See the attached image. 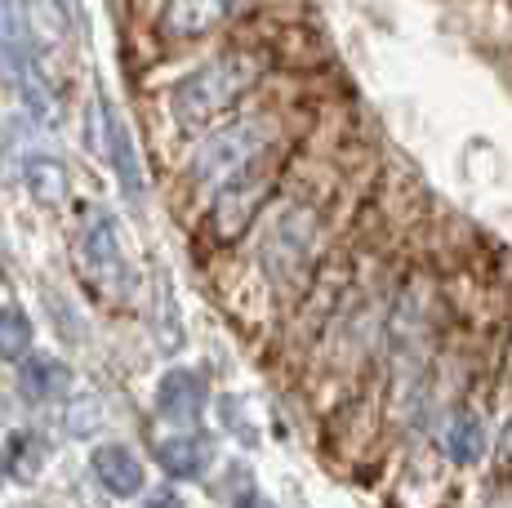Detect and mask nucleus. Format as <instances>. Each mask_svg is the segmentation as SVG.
Wrapping results in <instances>:
<instances>
[{
    "instance_id": "1",
    "label": "nucleus",
    "mask_w": 512,
    "mask_h": 508,
    "mask_svg": "<svg viewBox=\"0 0 512 508\" xmlns=\"http://www.w3.org/2000/svg\"><path fill=\"white\" fill-rule=\"evenodd\" d=\"M254 268L272 295L299 299L326 263L334 232V188H308L263 210L254 223Z\"/></svg>"
},
{
    "instance_id": "2",
    "label": "nucleus",
    "mask_w": 512,
    "mask_h": 508,
    "mask_svg": "<svg viewBox=\"0 0 512 508\" xmlns=\"http://www.w3.org/2000/svg\"><path fill=\"white\" fill-rule=\"evenodd\" d=\"M272 72V54L259 45H228V50L201 58L192 72H183L170 90V116L179 130L205 134L232 116Z\"/></svg>"
},
{
    "instance_id": "3",
    "label": "nucleus",
    "mask_w": 512,
    "mask_h": 508,
    "mask_svg": "<svg viewBox=\"0 0 512 508\" xmlns=\"http://www.w3.org/2000/svg\"><path fill=\"white\" fill-rule=\"evenodd\" d=\"M285 143V116L272 107H254L241 116H223L219 125L201 134L192 161H187V188L210 197L219 183H228L232 174L259 165L263 156H277Z\"/></svg>"
},
{
    "instance_id": "4",
    "label": "nucleus",
    "mask_w": 512,
    "mask_h": 508,
    "mask_svg": "<svg viewBox=\"0 0 512 508\" xmlns=\"http://www.w3.org/2000/svg\"><path fill=\"white\" fill-rule=\"evenodd\" d=\"M281 174H285V161L277 156H263L259 165L250 170L232 174L228 183L210 192V205H205V232H210L214 246H236L254 232V223L263 219V210L272 205L281 188Z\"/></svg>"
},
{
    "instance_id": "5",
    "label": "nucleus",
    "mask_w": 512,
    "mask_h": 508,
    "mask_svg": "<svg viewBox=\"0 0 512 508\" xmlns=\"http://www.w3.org/2000/svg\"><path fill=\"white\" fill-rule=\"evenodd\" d=\"M259 5L263 0H165L156 14V32L165 45H196L254 18Z\"/></svg>"
},
{
    "instance_id": "6",
    "label": "nucleus",
    "mask_w": 512,
    "mask_h": 508,
    "mask_svg": "<svg viewBox=\"0 0 512 508\" xmlns=\"http://www.w3.org/2000/svg\"><path fill=\"white\" fill-rule=\"evenodd\" d=\"M90 130H85V139H90V148L103 156V161H112L116 179H121V192L130 197L134 205H143V165H139V152H134V134L130 125L121 121V112H116L112 103L98 94L90 103Z\"/></svg>"
},
{
    "instance_id": "7",
    "label": "nucleus",
    "mask_w": 512,
    "mask_h": 508,
    "mask_svg": "<svg viewBox=\"0 0 512 508\" xmlns=\"http://www.w3.org/2000/svg\"><path fill=\"white\" fill-rule=\"evenodd\" d=\"M432 446H437V455L446 459L450 468H472L477 459H486L490 451V419L481 402L472 397V388L459 402H450V410L437 419V428H432Z\"/></svg>"
},
{
    "instance_id": "8",
    "label": "nucleus",
    "mask_w": 512,
    "mask_h": 508,
    "mask_svg": "<svg viewBox=\"0 0 512 508\" xmlns=\"http://www.w3.org/2000/svg\"><path fill=\"white\" fill-rule=\"evenodd\" d=\"M81 254H85V272L98 290H116L125 281V254L116 241V223L112 214H90L85 219V237H81Z\"/></svg>"
},
{
    "instance_id": "9",
    "label": "nucleus",
    "mask_w": 512,
    "mask_h": 508,
    "mask_svg": "<svg viewBox=\"0 0 512 508\" xmlns=\"http://www.w3.org/2000/svg\"><path fill=\"white\" fill-rule=\"evenodd\" d=\"M205 402H210V384H205L201 370H165L161 384H156V410L170 424L192 428L205 415Z\"/></svg>"
},
{
    "instance_id": "10",
    "label": "nucleus",
    "mask_w": 512,
    "mask_h": 508,
    "mask_svg": "<svg viewBox=\"0 0 512 508\" xmlns=\"http://www.w3.org/2000/svg\"><path fill=\"white\" fill-rule=\"evenodd\" d=\"M210 459H214V442L205 433H196V428H187V433H174V437H165V442H156V464H161L170 477H179V482H192V477H201L205 468H210Z\"/></svg>"
},
{
    "instance_id": "11",
    "label": "nucleus",
    "mask_w": 512,
    "mask_h": 508,
    "mask_svg": "<svg viewBox=\"0 0 512 508\" xmlns=\"http://www.w3.org/2000/svg\"><path fill=\"white\" fill-rule=\"evenodd\" d=\"M94 477L107 486L112 495H121V500H130V495H139L143 491V482H147V473H143V459L130 451V446H121V442H107V446H98L94 451Z\"/></svg>"
},
{
    "instance_id": "12",
    "label": "nucleus",
    "mask_w": 512,
    "mask_h": 508,
    "mask_svg": "<svg viewBox=\"0 0 512 508\" xmlns=\"http://www.w3.org/2000/svg\"><path fill=\"white\" fill-rule=\"evenodd\" d=\"M67 388H72V370H67V361H58V357H27L23 370H18V393L36 406L63 402Z\"/></svg>"
},
{
    "instance_id": "13",
    "label": "nucleus",
    "mask_w": 512,
    "mask_h": 508,
    "mask_svg": "<svg viewBox=\"0 0 512 508\" xmlns=\"http://www.w3.org/2000/svg\"><path fill=\"white\" fill-rule=\"evenodd\" d=\"M23 183L41 205H58L67 197V170L58 161H49V156H32L23 165Z\"/></svg>"
},
{
    "instance_id": "14",
    "label": "nucleus",
    "mask_w": 512,
    "mask_h": 508,
    "mask_svg": "<svg viewBox=\"0 0 512 508\" xmlns=\"http://www.w3.org/2000/svg\"><path fill=\"white\" fill-rule=\"evenodd\" d=\"M45 459H49V446H45L41 433L23 428V433L9 437V468H14L18 482H36V477H41V468H45Z\"/></svg>"
},
{
    "instance_id": "15",
    "label": "nucleus",
    "mask_w": 512,
    "mask_h": 508,
    "mask_svg": "<svg viewBox=\"0 0 512 508\" xmlns=\"http://www.w3.org/2000/svg\"><path fill=\"white\" fill-rule=\"evenodd\" d=\"M32 317L23 308H0V361H23L32 353Z\"/></svg>"
},
{
    "instance_id": "16",
    "label": "nucleus",
    "mask_w": 512,
    "mask_h": 508,
    "mask_svg": "<svg viewBox=\"0 0 512 508\" xmlns=\"http://www.w3.org/2000/svg\"><path fill=\"white\" fill-rule=\"evenodd\" d=\"M103 402H98V397H85V402H76L72 410H67L63 415V424H67V433L72 437H90L98 424H103Z\"/></svg>"
},
{
    "instance_id": "17",
    "label": "nucleus",
    "mask_w": 512,
    "mask_h": 508,
    "mask_svg": "<svg viewBox=\"0 0 512 508\" xmlns=\"http://www.w3.org/2000/svg\"><path fill=\"white\" fill-rule=\"evenodd\" d=\"M481 508H512V482H499V491H490Z\"/></svg>"
},
{
    "instance_id": "18",
    "label": "nucleus",
    "mask_w": 512,
    "mask_h": 508,
    "mask_svg": "<svg viewBox=\"0 0 512 508\" xmlns=\"http://www.w3.org/2000/svg\"><path fill=\"white\" fill-rule=\"evenodd\" d=\"M143 508H187V504H183L174 491H161V495H152V500H147Z\"/></svg>"
},
{
    "instance_id": "19",
    "label": "nucleus",
    "mask_w": 512,
    "mask_h": 508,
    "mask_svg": "<svg viewBox=\"0 0 512 508\" xmlns=\"http://www.w3.org/2000/svg\"><path fill=\"white\" fill-rule=\"evenodd\" d=\"M5 468H9V464H5V455H0V482H5Z\"/></svg>"
},
{
    "instance_id": "20",
    "label": "nucleus",
    "mask_w": 512,
    "mask_h": 508,
    "mask_svg": "<svg viewBox=\"0 0 512 508\" xmlns=\"http://www.w3.org/2000/svg\"><path fill=\"white\" fill-rule=\"evenodd\" d=\"M0 415H5V402H0Z\"/></svg>"
}]
</instances>
